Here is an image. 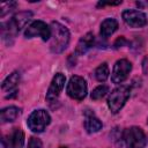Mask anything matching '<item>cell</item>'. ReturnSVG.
Masks as SVG:
<instances>
[{"label": "cell", "instance_id": "obj_25", "mask_svg": "<svg viewBox=\"0 0 148 148\" xmlns=\"http://www.w3.org/2000/svg\"><path fill=\"white\" fill-rule=\"evenodd\" d=\"M147 124H148V119H147Z\"/></svg>", "mask_w": 148, "mask_h": 148}, {"label": "cell", "instance_id": "obj_18", "mask_svg": "<svg viewBox=\"0 0 148 148\" xmlns=\"http://www.w3.org/2000/svg\"><path fill=\"white\" fill-rule=\"evenodd\" d=\"M108 92H109V87H108V86H105V84H101V86L96 87V88L91 91L90 97H91V99L97 101V99L103 98Z\"/></svg>", "mask_w": 148, "mask_h": 148}, {"label": "cell", "instance_id": "obj_17", "mask_svg": "<svg viewBox=\"0 0 148 148\" xmlns=\"http://www.w3.org/2000/svg\"><path fill=\"white\" fill-rule=\"evenodd\" d=\"M109 74H110V73H109V66H108L106 62L101 64V65L96 68V71H95V77H96V80L99 81V82L106 81L108 77H109Z\"/></svg>", "mask_w": 148, "mask_h": 148}, {"label": "cell", "instance_id": "obj_8", "mask_svg": "<svg viewBox=\"0 0 148 148\" xmlns=\"http://www.w3.org/2000/svg\"><path fill=\"white\" fill-rule=\"evenodd\" d=\"M124 22L132 28H142L148 23L146 14L136 9H125L121 14Z\"/></svg>", "mask_w": 148, "mask_h": 148}, {"label": "cell", "instance_id": "obj_3", "mask_svg": "<svg viewBox=\"0 0 148 148\" xmlns=\"http://www.w3.org/2000/svg\"><path fill=\"white\" fill-rule=\"evenodd\" d=\"M131 95V88L128 86H119L114 88L108 97V106L112 113H117L125 105Z\"/></svg>", "mask_w": 148, "mask_h": 148}, {"label": "cell", "instance_id": "obj_16", "mask_svg": "<svg viewBox=\"0 0 148 148\" xmlns=\"http://www.w3.org/2000/svg\"><path fill=\"white\" fill-rule=\"evenodd\" d=\"M118 29V22L114 18L108 17L105 18L102 23H101V30L99 34L103 38H108L109 36H111L116 30Z\"/></svg>", "mask_w": 148, "mask_h": 148}, {"label": "cell", "instance_id": "obj_14", "mask_svg": "<svg viewBox=\"0 0 148 148\" xmlns=\"http://www.w3.org/2000/svg\"><path fill=\"white\" fill-rule=\"evenodd\" d=\"M21 114V109L17 106H7L3 108L0 111V120L2 124L5 123H12L17 119V117Z\"/></svg>", "mask_w": 148, "mask_h": 148}, {"label": "cell", "instance_id": "obj_6", "mask_svg": "<svg viewBox=\"0 0 148 148\" xmlns=\"http://www.w3.org/2000/svg\"><path fill=\"white\" fill-rule=\"evenodd\" d=\"M87 82L83 77L79 76V75H73L68 83H67V88H66V92L67 95L76 101H82L86 95H87Z\"/></svg>", "mask_w": 148, "mask_h": 148}, {"label": "cell", "instance_id": "obj_12", "mask_svg": "<svg viewBox=\"0 0 148 148\" xmlns=\"http://www.w3.org/2000/svg\"><path fill=\"white\" fill-rule=\"evenodd\" d=\"M20 82V73L18 72H13L12 74H9L1 84V88L5 92H9V95L7 96V98L13 97V95H15L17 92V84Z\"/></svg>", "mask_w": 148, "mask_h": 148}, {"label": "cell", "instance_id": "obj_4", "mask_svg": "<svg viewBox=\"0 0 148 148\" xmlns=\"http://www.w3.org/2000/svg\"><path fill=\"white\" fill-rule=\"evenodd\" d=\"M123 139L125 141L126 148H145L147 142L143 131L138 126L126 128L123 133Z\"/></svg>", "mask_w": 148, "mask_h": 148}, {"label": "cell", "instance_id": "obj_2", "mask_svg": "<svg viewBox=\"0 0 148 148\" xmlns=\"http://www.w3.org/2000/svg\"><path fill=\"white\" fill-rule=\"evenodd\" d=\"M32 17L31 12H21L15 14L7 23L1 24V31L3 37H14L16 36L22 28L25 27V24L30 21Z\"/></svg>", "mask_w": 148, "mask_h": 148}, {"label": "cell", "instance_id": "obj_21", "mask_svg": "<svg viewBox=\"0 0 148 148\" xmlns=\"http://www.w3.org/2000/svg\"><path fill=\"white\" fill-rule=\"evenodd\" d=\"M121 1H116V2H110V1H99L97 3V7H104V6H117L120 5Z\"/></svg>", "mask_w": 148, "mask_h": 148}, {"label": "cell", "instance_id": "obj_7", "mask_svg": "<svg viewBox=\"0 0 148 148\" xmlns=\"http://www.w3.org/2000/svg\"><path fill=\"white\" fill-rule=\"evenodd\" d=\"M24 36L27 38H34V37L39 36L44 42H46L51 38V29L43 21H34L25 29Z\"/></svg>", "mask_w": 148, "mask_h": 148}, {"label": "cell", "instance_id": "obj_1", "mask_svg": "<svg viewBox=\"0 0 148 148\" xmlns=\"http://www.w3.org/2000/svg\"><path fill=\"white\" fill-rule=\"evenodd\" d=\"M51 38L50 49L53 53H61L66 50L69 43V31L68 29L59 22H51Z\"/></svg>", "mask_w": 148, "mask_h": 148}, {"label": "cell", "instance_id": "obj_19", "mask_svg": "<svg viewBox=\"0 0 148 148\" xmlns=\"http://www.w3.org/2000/svg\"><path fill=\"white\" fill-rule=\"evenodd\" d=\"M15 7H16V2H13V1L2 3V5H1V7H0V15H1V17H3L6 13L12 12Z\"/></svg>", "mask_w": 148, "mask_h": 148}, {"label": "cell", "instance_id": "obj_22", "mask_svg": "<svg viewBox=\"0 0 148 148\" xmlns=\"http://www.w3.org/2000/svg\"><path fill=\"white\" fill-rule=\"evenodd\" d=\"M127 43H128V42H127L124 37H119V38L114 42V47H116V49L121 47V46H124V45H125V44H127Z\"/></svg>", "mask_w": 148, "mask_h": 148}, {"label": "cell", "instance_id": "obj_20", "mask_svg": "<svg viewBox=\"0 0 148 148\" xmlns=\"http://www.w3.org/2000/svg\"><path fill=\"white\" fill-rule=\"evenodd\" d=\"M42 146H43V143H42L40 139L35 138V136H32L28 143V148H42Z\"/></svg>", "mask_w": 148, "mask_h": 148}, {"label": "cell", "instance_id": "obj_11", "mask_svg": "<svg viewBox=\"0 0 148 148\" xmlns=\"http://www.w3.org/2000/svg\"><path fill=\"white\" fill-rule=\"evenodd\" d=\"M24 145V133L21 128L16 127L13 131L2 138L3 148H23Z\"/></svg>", "mask_w": 148, "mask_h": 148}, {"label": "cell", "instance_id": "obj_23", "mask_svg": "<svg viewBox=\"0 0 148 148\" xmlns=\"http://www.w3.org/2000/svg\"><path fill=\"white\" fill-rule=\"evenodd\" d=\"M142 69L145 74H148V56H146L142 61Z\"/></svg>", "mask_w": 148, "mask_h": 148}, {"label": "cell", "instance_id": "obj_13", "mask_svg": "<svg viewBox=\"0 0 148 148\" xmlns=\"http://www.w3.org/2000/svg\"><path fill=\"white\" fill-rule=\"evenodd\" d=\"M86 119H84V128L87 130L88 133H96L99 130H102L103 124L102 121L95 116V113L92 111H86L84 112Z\"/></svg>", "mask_w": 148, "mask_h": 148}, {"label": "cell", "instance_id": "obj_15", "mask_svg": "<svg viewBox=\"0 0 148 148\" xmlns=\"http://www.w3.org/2000/svg\"><path fill=\"white\" fill-rule=\"evenodd\" d=\"M94 40H95V38H94V35H92L91 32H88V34H86L84 36H82V37L80 38L77 45H76L75 53H76V54H83V53H86L89 49L92 47Z\"/></svg>", "mask_w": 148, "mask_h": 148}, {"label": "cell", "instance_id": "obj_5", "mask_svg": "<svg viewBox=\"0 0 148 148\" xmlns=\"http://www.w3.org/2000/svg\"><path fill=\"white\" fill-rule=\"evenodd\" d=\"M50 121H51V117H50L49 112L44 109H38V110H35L29 116V118L27 120V125L32 132L40 133L46 128V126L50 124Z\"/></svg>", "mask_w": 148, "mask_h": 148}, {"label": "cell", "instance_id": "obj_9", "mask_svg": "<svg viewBox=\"0 0 148 148\" xmlns=\"http://www.w3.org/2000/svg\"><path fill=\"white\" fill-rule=\"evenodd\" d=\"M132 71V64L127 59H119L113 65V69L111 73V81L113 83H121L124 82L130 72Z\"/></svg>", "mask_w": 148, "mask_h": 148}, {"label": "cell", "instance_id": "obj_10", "mask_svg": "<svg viewBox=\"0 0 148 148\" xmlns=\"http://www.w3.org/2000/svg\"><path fill=\"white\" fill-rule=\"evenodd\" d=\"M65 82H66V77L62 73H57L52 81H51V84L47 89V92H46V101L49 103H52L54 101L58 99L64 86H65Z\"/></svg>", "mask_w": 148, "mask_h": 148}, {"label": "cell", "instance_id": "obj_24", "mask_svg": "<svg viewBox=\"0 0 148 148\" xmlns=\"http://www.w3.org/2000/svg\"><path fill=\"white\" fill-rule=\"evenodd\" d=\"M60 148H66V147H60Z\"/></svg>", "mask_w": 148, "mask_h": 148}]
</instances>
